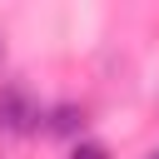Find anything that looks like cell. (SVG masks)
Returning <instances> with one entry per match:
<instances>
[{
  "instance_id": "6da1fadb",
  "label": "cell",
  "mask_w": 159,
  "mask_h": 159,
  "mask_svg": "<svg viewBox=\"0 0 159 159\" xmlns=\"http://www.w3.org/2000/svg\"><path fill=\"white\" fill-rule=\"evenodd\" d=\"M40 119H45V109H40V99H35V89L25 80L0 84V134L30 139V134H40Z\"/></svg>"
},
{
  "instance_id": "7a4b0ae2",
  "label": "cell",
  "mask_w": 159,
  "mask_h": 159,
  "mask_svg": "<svg viewBox=\"0 0 159 159\" xmlns=\"http://www.w3.org/2000/svg\"><path fill=\"white\" fill-rule=\"evenodd\" d=\"M40 129H45V134H55V139H75V144H80V129H84V104H75V99L50 104V109H45V119H40Z\"/></svg>"
},
{
  "instance_id": "3957f363",
  "label": "cell",
  "mask_w": 159,
  "mask_h": 159,
  "mask_svg": "<svg viewBox=\"0 0 159 159\" xmlns=\"http://www.w3.org/2000/svg\"><path fill=\"white\" fill-rule=\"evenodd\" d=\"M65 159H114V154H109V144H99V139H80V144H70Z\"/></svg>"
},
{
  "instance_id": "277c9868",
  "label": "cell",
  "mask_w": 159,
  "mask_h": 159,
  "mask_svg": "<svg viewBox=\"0 0 159 159\" xmlns=\"http://www.w3.org/2000/svg\"><path fill=\"white\" fill-rule=\"evenodd\" d=\"M0 70H5V35H0Z\"/></svg>"
},
{
  "instance_id": "5b68a950",
  "label": "cell",
  "mask_w": 159,
  "mask_h": 159,
  "mask_svg": "<svg viewBox=\"0 0 159 159\" xmlns=\"http://www.w3.org/2000/svg\"><path fill=\"white\" fill-rule=\"evenodd\" d=\"M149 159H159V149H154V154H149Z\"/></svg>"
}]
</instances>
